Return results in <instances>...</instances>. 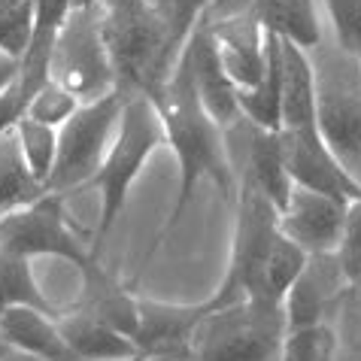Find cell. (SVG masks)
Instances as JSON below:
<instances>
[{
    "instance_id": "6da1fadb",
    "label": "cell",
    "mask_w": 361,
    "mask_h": 361,
    "mask_svg": "<svg viewBox=\"0 0 361 361\" xmlns=\"http://www.w3.org/2000/svg\"><path fill=\"white\" fill-rule=\"evenodd\" d=\"M155 106H158V113H161L167 146L173 149L176 164H179V195H176V204L161 228V234L155 237L152 249L146 252L143 264L158 252V246L167 240L170 231L179 225V219L185 216V209L195 197V188L204 183V179L219 185V192L228 200H234V195H237V183H234L228 152H225V131L204 109V104H200L183 55H179V61L173 67V73H170V79L164 82V88L158 92Z\"/></svg>"
},
{
    "instance_id": "7a4b0ae2",
    "label": "cell",
    "mask_w": 361,
    "mask_h": 361,
    "mask_svg": "<svg viewBox=\"0 0 361 361\" xmlns=\"http://www.w3.org/2000/svg\"><path fill=\"white\" fill-rule=\"evenodd\" d=\"M234 237L225 279L213 292L222 307L237 298H255L283 304L288 286L295 283L307 252L298 249L279 231V209L249 185H237L234 195Z\"/></svg>"
},
{
    "instance_id": "3957f363",
    "label": "cell",
    "mask_w": 361,
    "mask_h": 361,
    "mask_svg": "<svg viewBox=\"0 0 361 361\" xmlns=\"http://www.w3.org/2000/svg\"><path fill=\"white\" fill-rule=\"evenodd\" d=\"M97 9L116 67V88L122 94H146L155 100L179 55L149 9V0H97Z\"/></svg>"
},
{
    "instance_id": "277c9868",
    "label": "cell",
    "mask_w": 361,
    "mask_h": 361,
    "mask_svg": "<svg viewBox=\"0 0 361 361\" xmlns=\"http://www.w3.org/2000/svg\"><path fill=\"white\" fill-rule=\"evenodd\" d=\"M161 146H167V137H164L161 113H158L155 100L146 94H125L116 137H113V143H109L97 173L88 179V185H85L100 195L97 249L106 240L109 231L116 228L118 219H122L134 183L146 170L149 158Z\"/></svg>"
},
{
    "instance_id": "5b68a950",
    "label": "cell",
    "mask_w": 361,
    "mask_h": 361,
    "mask_svg": "<svg viewBox=\"0 0 361 361\" xmlns=\"http://www.w3.org/2000/svg\"><path fill=\"white\" fill-rule=\"evenodd\" d=\"M286 334L283 304L237 298L200 319L188 349L195 361H276Z\"/></svg>"
},
{
    "instance_id": "8992f818",
    "label": "cell",
    "mask_w": 361,
    "mask_h": 361,
    "mask_svg": "<svg viewBox=\"0 0 361 361\" xmlns=\"http://www.w3.org/2000/svg\"><path fill=\"white\" fill-rule=\"evenodd\" d=\"M316 76V131L361 183V58L334 39L310 49Z\"/></svg>"
},
{
    "instance_id": "52a82bcc",
    "label": "cell",
    "mask_w": 361,
    "mask_h": 361,
    "mask_svg": "<svg viewBox=\"0 0 361 361\" xmlns=\"http://www.w3.org/2000/svg\"><path fill=\"white\" fill-rule=\"evenodd\" d=\"M122 92H109L97 100H88L58 128V155L46 192L70 197L73 192H85L88 179L97 173L109 143L116 137L122 118Z\"/></svg>"
},
{
    "instance_id": "ba28073f",
    "label": "cell",
    "mask_w": 361,
    "mask_h": 361,
    "mask_svg": "<svg viewBox=\"0 0 361 361\" xmlns=\"http://www.w3.org/2000/svg\"><path fill=\"white\" fill-rule=\"evenodd\" d=\"M49 79L64 85L79 104L118 92L97 6L70 9L49 52Z\"/></svg>"
},
{
    "instance_id": "9c48e42d",
    "label": "cell",
    "mask_w": 361,
    "mask_h": 361,
    "mask_svg": "<svg viewBox=\"0 0 361 361\" xmlns=\"http://www.w3.org/2000/svg\"><path fill=\"white\" fill-rule=\"evenodd\" d=\"M64 204L67 197L46 192L31 204L4 213L0 216V249L31 258V262L34 258H61L79 267V274L92 267L97 262V249H88L82 237L67 225Z\"/></svg>"
},
{
    "instance_id": "30bf717a",
    "label": "cell",
    "mask_w": 361,
    "mask_h": 361,
    "mask_svg": "<svg viewBox=\"0 0 361 361\" xmlns=\"http://www.w3.org/2000/svg\"><path fill=\"white\" fill-rule=\"evenodd\" d=\"M222 131L234 183L262 192L279 209L292 192V179H288L283 161V146H279V131L258 128L243 116H237Z\"/></svg>"
},
{
    "instance_id": "8fae6325",
    "label": "cell",
    "mask_w": 361,
    "mask_h": 361,
    "mask_svg": "<svg viewBox=\"0 0 361 361\" xmlns=\"http://www.w3.org/2000/svg\"><path fill=\"white\" fill-rule=\"evenodd\" d=\"M279 146H283V161L292 185L346 200V204L361 200V183L331 152L316 128H298V131H286L283 128L279 131Z\"/></svg>"
},
{
    "instance_id": "7c38bea8",
    "label": "cell",
    "mask_w": 361,
    "mask_h": 361,
    "mask_svg": "<svg viewBox=\"0 0 361 361\" xmlns=\"http://www.w3.org/2000/svg\"><path fill=\"white\" fill-rule=\"evenodd\" d=\"M346 222V200L292 185L279 207V231L307 255L334 252Z\"/></svg>"
},
{
    "instance_id": "4fadbf2b",
    "label": "cell",
    "mask_w": 361,
    "mask_h": 361,
    "mask_svg": "<svg viewBox=\"0 0 361 361\" xmlns=\"http://www.w3.org/2000/svg\"><path fill=\"white\" fill-rule=\"evenodd\" d=\"M209 34L216 39V52L234 88H252L267 64V31L252 9H240L231 16H207Z\"/></svg>"
},
{
    "instance_id": "5bb4252c",
    "label": "cell",
    "mask_w": 361,
    "mask_h": 361,
    "mask_svg": "<svg viewBox=\"0 0 361 361\" xmlns=\"http://www.w3.org/2000/svg\"><path fill=\"white\" fill-rule=\"evenodd\" d=\"M346 286H349L346 274L334 252L307 255L300 274L295 276V283L288 286V292L283 298L288 331L328 322L331 310H334L340 295L346 292Z\"/></svg>"
},
{
    "instance_id": "9a60e30c",
    "label": "cell",
    "mask_w": 361,
    "mask_h": 361,
    "mask_svg": "<svg viewBox=\"0 0 361 361\" xmlns=\"http://www.w3.org/2000/svg\"><path fill=\"white\" fill-rule=\"evenodd\" d=\"M137 307H140V319L134 331L137 353L140 358H155L188 349L197 322L219 304L213 295L207 300H197V304H167V300L140 295Z\"/></svg>"
},
{
    "instance_id": "2e32d148",
    "label": "cell",
    "mask_w": 361,
    "mask_h": 361,
    "mask_svg": "<svg viewBox=\"0 0 361 361\" xmlns=\"http://www.w3.org/2000/svg\"><path fill=\"white\" fill-rule=\"evenodd\" d=\"M183 58H185V64H188V73H192L195 92L200 97V104H204V109L222 128L231 125L240 116L237 88L228 79L222 61H219L216 39H213V34H209L207 16L200 18L197 27L192 31V37H188V43L183 49Z\"/></svg>"
},
{
    "instance_id": "e0dca14e",
    "label": "cell",
    "mask_w": 361,
    "mask_h": 361,
    "mask_svg": "<svg viewBox=\"0 0 361 361\" xmlns=\"http://www.w3.org/2000/svg\"><path fill=\"white\" fill-rule=\"evenodd\" d=\"M279 79H283L279 131L316 128V76L310 49L279 37Z\"/></svg>"
},
{
    "instance_id": "ac0fdd59",
    "label": "cell",
    "mask_w": 361,
    "mask_h": 361,
    "mask_svg": "<svg viewBox=\"0 0 361 361\" xmlns=\"http://www.w3.org/2000/svg\"><path fill=\"white\" fill-rule=\"evenodd\" d=\"M55 316L37 307H6L0 313V340L43 361H79Z\"/></svg>"
},
{
    "instance_id": "d6986e66",
    "label": "cell",
    "mask_w": 361,
    "mask_h": 361,
    "mask_svg": "<svg viewBox=\"0 0 361 361\" xmlns=\"http://www.w3.org/2000/svg\"><path fill=\"white\" fill-rule=\"evenodd\" d=\"M58 328H61L64 340L73 349V355L79 361H131L140 358L137 343L122 331H116L113 325H106L104 319H97L94 313H88L82 307H70L61 310L55 316Z\"/></svg>"
},
{
    "instance_id": "ffe728a7",
    "label": "cell",
    "mask_w": 361,
    "mask_h": 361,
    "mask_svg": "<svg viewBox=\"0 0 361 361\" xmlns=\"http://www.w3.org/2000/svg\"><path fill=\"white\" fill-rule=\"evenodd\" d=\"M137 298L140 295H134L131 288L118 283L106 267H100V262H94L92 267L82 270V298H79L76 307L94 313L97 319H104L106 325H113L116 331H122V334L134 340L137 319H140Z\"/></svg>"
},
{
    "instance_id": "44dd1931",
    "label": "cell",
    "mask_w": 361,
    "mask_h": 361,
    "mask_svg": "<svg viewBox=\"0 0 361 361\" xmlns=\"http://www.w3.org/2000/svg\"><path fill=\"white\" fill-rule=\"evenodd\" d=\"M249 9L267 34L292 39L304 49H316L325 37L319 0H249Z\"/></svg>"
},
{
    "instance_id": "7402d4cb",
    "label": "cell",
    "mask_w": 361,
    "mask_h": 361,
    "mask_svg": "<svg viewBox=\"0 0 361 361\" xmlns=\"http://www.w3.org/2000/svg\"><path fill=\"white\" fill-rule=\"evenodd\" d=\"M279 100H283V79H279V37L267 34V64L262 79L252 88H237L240 116L258 128L279 131Z\"/></svg>"
},
{
    "instance_id": "603a6c76",
    "label": "cell",
    "mask_w": 361,
    "mask_h": 361,
    "mask_svg": "<svg viewBox=\"0 0 361 361\" xmlns=\"http://www.w3.org/2000/svg\"><path fill=\"white\" fill-rule=\"evenodd\" d=\"M46 188L37 183L34 173L27 170L22 149L16 140V128L0 137V216L9 209H18L31 200L43 197Z\"/></svg>"
},
{
    "instance_id": "cb8c5ba5",
    "label": "cell",
    "mask_w": 361,
    "mask_h": 361,
    "mask_svg": "<svg viewBox=\"0 0 361 361\" xmlns=\"http://www.w3.org/2000/svg\"><path fill=\"white\" fill-rule=\"evenodd\" d=\"M6 307H37V310H46V313H61L39 288L31 258L0 249V313Z\"/></svg>"
},
{
    "instance_id": "d4e9b609",
    "label": "cell",
    "mask_w": 361,
    "mask_h": 361,
    "mask_svg": "<svg viewBox=\"0 0 361 361\" xmlns=\"http://www.w3.org/2000/svg\"><path fill=\"white\" fill-rule=\"evenodd\" d=\"M16 140H18V149H22L27 170L46 188L49 176H52V167H55V155H58V128L43 125L22 113V118L16 122Z\"/></svg>"
},
{
    "instance_id": "484cf974",
    "label": "cell",
    "mask_w": 361,
    "mask_h": 361,
    "mask_svg": "<svg viewBox=\"0 0 361 361\" xmlns=\"http://www.w3.org/2000/svg\"><path fill=\"white\" fill-rule=\"evenodd\" d=\"M149 9L155 13L158 25L164 27L176 55H183L188 37L197 27V22L207 16L209 0H149Z\"/></svg>"
},
{
    "instance_id": "4316f807",
    "label": "cell",
    "mask_w": 361,
    "mask_h": 361,
    "mask_svg": "<svg viewBox=\"0 0 361 361\" xmlns=\"http://www.w3.org/2000/svg\"><path fill=\"white\" fill-rule=\"evenodd\" d=\"M337 337V358H361V288L346 286L328 316Z\"/></svg>"
},
{
    "instance_id": "83f0119b",
    "label": "cell",
    "mask_w": 361,
    "mask_h": 361,
    "mask_svg": "<svg viewBox=\"0 0 361 361\" xmlns=\"http://www.w3.org/2000/svg\"><path fill=\"white\" fill-rule=\"evenodd\" d=\"M276 361H337V337L328 322L295 328L286 334L283 353Z\"/></svg>"
},
{
    "instance_id": "f1b7e54d",
    "label": "cell",
    "mask_w": 361,
    "mask_h": 361,
    "mask_svg": "<svg viewBox=\"0 0 361 361\" xmlns=\"http://www.w3.org/2000/svg\"><path fill=\"white\" fill-rule=\"evenodd\" d=\"M34 34V0H0V52L22 61Z\"/></svg>"
},
{
    "instance_id": "f546056e",
    "label": "cell",
    "mask_w": 361,
    "mask_h": 361,
    "mask_svg": "<svg viewBox=\"0 0 361 361\" xmlns=\"http://www.w3.org/2000/svg\"><path fill=\"white\" fill-rule=\"evenodd\" d=\"M79 106L82 104H79V100L70 94L64 85H58L55 79H46V82L39 85L31 97H27L25 116H31V118H37V122H43V125L61 128Z\"/></svg>"
},
{
    "instance_id": "4dcf8cb0",
    "label": "cell",
    "mask_w": 361,
    "mask_h": 361,
    "mask_svg": "<svg viewBox=\"0 0 361 361\" xmlns=\"http://www.w3.org/2000/svg\"><path fill=\"white\" fill-rule=\"evenodd\" d=\"M331 37L343 52L361 58V0H322Z\"/></svg>"
},
{
    "instance_id": "1f68e13d",
    "label": "cell",
    "mask_w": 361,
    "mask_h": 361,
    "mask_svg": "<svg viewBox=\"0 0 361 361\" xmlns=\"http://www.w3.org/2000/svg\"><path fill=\"white\" fill-rule=\"evenodd\" d=\"M334 255L346 274V283L361 286V200L346 204V222H343V234H340Z\"/></svg>"
},
{
    "instance_id": "d6a6232c",
    "label": "cell",
    "mask_w": 361,
    "mask_h": 361,
    "mask_svg": "<svg viewBox=\"0 0 361 361\" xmlns=\"http://www.w3.org/2000/svg\"><path fill=\"white\" fill-rule=\"evenodd\" d=\"M25 113V100H22V92H18V79L6 92H0V137L9 134L16 128V122L22 118Z\"/></svg>"
},
{
    "instance_id": "836d02e7",
    "label": "cell",
    "mask_w": 361,
    "mask_h": 361,
    "mask_svg": "<svg viewBox=\"0 0 361 361\" xmlns=\"http://www.w3.org/2000/svg\"><path fill=\"white\" fill-rule=\"evenodd\" d=\"M18 67H22L18 58H9V55L0 52V92H6V88L18 79Z\"/></svg>"
},
{
    "instance_id": "e575fe53",
    "label": "cell",
    "mask_w": 361,
    "mask_h": 361,
    "mask_svg": "<svg viewBox=\"0 0 361 361\" xmlns=\"http://www.w3.org/2000/svg\"><path fill=\"white\" fill-rule=\"evenodd\" d=\"M240 9H249V0H209L207 16H231Z\"/></svg>"
},
{
    "instance_id": "d590c367",
    "label": "cell",
    "mask_w": 361,
    "mask_h": 361,
    "mask_svg": "<svg viewBox=\"0 0 361 361\" xmlns=\"http://www.w3.org/2000/svg\"><path fill=\"white\" fill-rule=\"evenodd\" d=\"M0 361H43V358L27 355V353H22V349H16V346H9V343L0 340Z\"/></svg>"
},
{
    "instance_id": "8d00e7d4",
    "label": "cell",
    "mask_w": 361,
    "mask_h": 361,
    "mask_svg": "<svg viewBox=\"0 0 361 361\" xmlns=\"http://www.w3.org/2000/svg\"><path fill=\"white\" fill-rule=\"evenodd\" d=\"M146 361H195V355H192V349H183V353H167V355H155Z\"/></svg>"
},
{
    "instance_id": "74e56055",
    "label": "cell",
    "mask_w": 361,
    "mask_h": 361,
    "mask_svg": "<svg viewBox=\"0 0 361 361\" xmlns=\"http://www.w3.org/2000/svg\"><path fill=\"white\" fill-rule=\"evenodd\" d=\"M85 6H97V0H70V9H85Z\"/></svg>"
},
{
    "instance_id": "f35d334b",
    "label": "cell",
    "mask_w": 361,
    "mask_h": 361,
    "mask_svg": "<svg viewBox=\"0 0 361 361\" xmlns=\"http://www.w3.org/2000/svg\"><path fill=\"white\" fill-rule=\"evenodd\" d=\"M337 361H361V358H337Z\"/></svg>"
},
{
    "instance_id": "ab89813d",
    "label": "cell",
    "mask_w": 361,
    "mask_h": 361,
    "mask_svg": "<svg viewBox=\"0 0 361 361\" xmlns=\"http://www.w3.org/2000/svg\"><path fill=\"white\" fill-rule=\"evenodd\" d=\"M131 361H146V358H131Z\"/></svg>"
}]
</instances>
